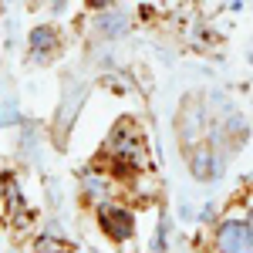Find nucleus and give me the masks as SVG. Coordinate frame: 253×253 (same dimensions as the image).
Returning <instances> with one entry per match:
<instances>
[{
	"label": "nucleus",
	"instance_id": "20e7f679",
	"mask_svg": "<svg viewBox=\"0 0 253 253\" xmlns=\"http://www.w3.org/2000/svg\"><path fill=\"white\" fill-rule=\"evenodd\" d=\"M98 27H101V31H112V34H122V31H125V17H122V14H112V17L101 14V17H98Z\"/></svg>",
	"mask_w": 253,
	"mask_h": 253
},
{
	"label": "nucleus",
	"instance_id": "f03ea898",
	"mask_svg": "<svg viewBox=\"0 0 253 253\" xmlns=\"http://www.w3.org/2000/svg\"><path fill=\"white\" fill-rule=\"evenodd\" d=\"M105 223H108V233H115L118 240L132 233V216L122 213V210H105Z\"/></svg>",
	"mask_w": 253,
	"mask_h": 253
},
{
	"label": "nucleus",
	"instance_id": "423d86ee",
	"mask_svg": "<svg viewBox=\"0 0 253 253\" xmlns=\"http://www.w3.org/2000/svg\"><path fill=\"white\" fill-rule=\"evenodd\" d=\"M91 7H105V3H112V0H88Z\"/></svg>",
	"mask_w": 253,
	"mask_h": 253
},
{
	"label": "nucleus",
	"instance_id": "39448f33",
	"mask_svg": "<svg viewBox=\"0 0 253 253\" xmlns=\"http://www.w3.org/2000/svg\"><path fill=\"white\" fill-rule=\"evenodd\" d=\"M193 169H196V175H199V179H206V175H210V152H206V149H203V152H196Z\"/></svg>",
	"mask_w": 253,
	"mask_h": 253
},
{
	"label": "nucleus",
	"instance_id": "f257e3e1",
	"mask_svg": "<svg viewBox=\"0 0 253 253\" xmlns=\"http://www.w3.org/2000/svg\"><path fill=\"white\" fill-rule=\"evenodd\" d=\"M250 247H253V226H247V223L219 226V250L223 253H250Z\"/></svg>",
	"mask_w": 253,
	"mask_h": 253
},
{
	"label": "nucleus",
	"instance_id": "7ed1b4c3",
	"mask_svg": "<svg viewBox=\"0 0 253 253\" xmlns=\"http://www.w3.org/2000/svg\"><path fill=\"white\" fill-rule=\"evenodd\" d=\"M54 44V31L51 27H38L34 34H31V47L34 51H44V47H51Z\"/></svg>",
	"mask_w": 253,
	"mask_h": 253
}]
</instances>
